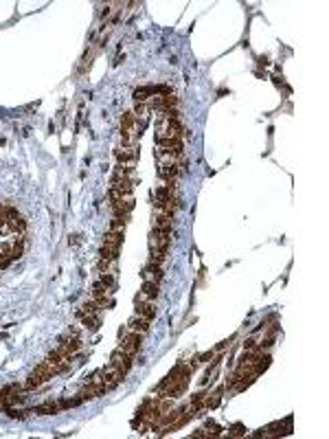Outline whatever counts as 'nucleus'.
Wrapping results in <instances>:
<instances>
[{
	"instance_id": "14",
	"label": "nucleus",
	"mask_w": 329,
	"mask_h": 439,
	"mask_svg": "<svg viewBox=\"0 0 329 439\" xmlns=\"http://www.w3.org/2000/svg\"><path fill=\"white\" fill-rule=\"evenodd\" d=\"M158 292H160V284H156V281H145V284H143L141 294L145 299H156Z\"/></svg>"
},
{
	"instance_id": "11",
	"label": "nucleus",
	"mask_w": 329,
	"mask_h": 439,
	"mask_svg": "<svg viewBox=\"0 0 329 439\" xmlns=\"http://www.w3.org/2000/svg\"><path fill=\"white\" fill-rule=\"evenodd\" d=\"M117 158H119V165H132V160L136 158V145L134 147L123 145L121 149H117Z\"/></svg>"
},
{
	"instance_id": "6",
	"label": "nucleus",
	"mask_w": 329,
	"mask_h": 439,
	"mask_svg": "<svg viewBox=\"0 0 329 439\" xmlns=\"http://www.w3.org/2000/svg\"><path fill=\"white\" fill-rule=\"evenodd\" d=\"M79 347H81V340L77 338L75 334H70V336H66V338L59 340V345L55 347V349H57L59 354H62L64 358H70L77 349H79Z\"/></svg>"
},
{
	"instance_id": "1",
	"label": "nucleus",
	"mask_w": 329,
	"mask_h": 439,
	"mask_svg": "<svg viewBox=\"0 0 329 439\" xmlns=\"http://www.w3.org/2000/svg\"><path fill=\"white\" fill-rule=\"evenodd\" d=\"M189 374H191L189 367H176V369L165 378V382L158 387V398H169V400L178 398V395L187 389Z\"/></svg>"
},
{
	"instance_id": "5",
	"label": "nucleus",
	"mask_w": 329,
	"mask_h": 439,
	"mask_svg": "<svg viewBox=\"0 0 329 439\" xmlns=\"http://www.w3.org/2000/svg\"><path fill=\"white\" fill-rule=\"evenodd\" d=\"M169 244H171V231H158V228H154V233L149 235V248L167 252Z\"/></svg>"
},
{
	"instance_id": "18",
	"label": "nucleus",
	"mask_w": 329,
	"mask_h": 439,
	"mask_svg": "<svg viewBox=\"0 0 329 439\" xmlns=\"http://www.w3.org/2000/svg\"><path fill=\"white\" fill-rule=\"evenodd\" d=\"M125 224H128V215H115L110 222V231H119L123 233L125 231Z\"/></svg>"
},
{
	"instance_id": "3",
	"label": "nucleus",
	"mask_w": 329,
	"mask_h": 439,
	"mask_svg": "<svg viewBox=\"0 0 329 439\" xmlns=\"http://www.w3.org/2000/svg\"><path fill=\"white\" fill-rule=\"evenodd\" d=\"M123 380H125V374H123V371H119L115 365H107V367L101 369V382H103V387L107 391H112L115 387H119Z\"/></svg>"
},
{
	"instance_id": "16",
	"label": "nucleus",
	"mask_w": 329,
	"mask_h": 439,
	"mask_svg": "<svg viewBox=\"0 0 329 439\" xmlns=\"http://www.w3.org/2000/svg\"><path fill=\"white\" fill-rule=\"evenodd\" d=\"M222 391H224V389H217L213 395H211V393H206L204 408H208V411H211V408H215V406H217V404H220V400H222Z\"/></svg>"
},
{
	"instance_id": "7",
	"label": "nucleus",
	"mask_w": 329,
	"mask_h": 439,
	"mask_svg": "<svg viewBox=\"0 0 329 439\" xmlns=\"http://www.w3.org/2000/svg\"><path fill=\"white\" fill-rule=\"evenodd\" d=\"M132 356H128L125 352H121V349H117L115 354L110 356V365H115L119 371H123L125 376H128V371H130V367H132Z\"/></svg>"
},
{
	"instance_id": "15",
	"label": "nucleus",
	"mask_w": 329,
	"mask_h": 439,
	"mask_svg": "<svg viewBox=\"0 0 329 439\" xmlns=\"http://www.w3.org/2000/svg\"><path fill=\"white\" fill-rule=\"evenodd\" d=\"M117 257H119V248H117V246L103 244V248H101V259H103V261H115Z\"/></svg>"
},
{
	"instance_id": "9",
	"label": "nucleus",
	"mask_w": 329,
	"mask_h": 439,
	"mask_svg": "<svg viewBox=\"0 0 329 439\" xmlns=\"http://www.w3.org/2000/svg\"><path fill=\"white\" fill-rule=\"evenodd\" d=\"M158 176H160V180H165V185H176L180 171H178V165H160Z\"/></svg>"
},
{
	"instance_id": "4",
	"label": "nucleus",
	"mask_w": 329,
	"mask_h": 439,
	"mask_svg": "<svg viewBox=\"0 0 329 439\" xmlns=\"http://www.w3.org/2000/svg\"><path fill=\"white\" fill-rule=\"evenodd\" d=\"M141 342H143V334H136V332H128L123 336V340H121V345H119V349L121 352H125L128 356H132L134 358L136 354L141 352Z\"/></svg>"
},
{
	"instance_id": "17",
	"label": "nucleus",
	"mask_w": 329,
	"mask_h": 439,
	"mask_svg": "<svg viewBox=\"0 0 329 439\" xmlns=\"http://www.w3.org/2000/svg\"><path fill=\"white\" fill-rule=\"evenodd\" d=\"M121 242H123V233H119V231H107L105 233V242L103 244H107V246H121Z\"/></svg>"
},
{
	"instance_id": "8",
	"label": "nucleus",
	"mask_w": 329,
	"mask_h": 439,
	"mask_svg": "<svg viewBox=\"0 0 329 439\" xmlns=\"http://www.w3.org/2000/svg\"><path fill=\"white\" fill-rule=\"evenodd\" d=\"M128 332H136V334H143V336H145V334L149 332V318L141 316V314L132 316L130 321H128Z\"/></svg>"
},
{
	"instance_id": "19",
	"label": "nucleus",
	"mask_w": 329,
	"mask_h": 439,
	"mask_svg": "<svg viewBox=\"0 0 329 439\" xmlns=\"http://www.w3.org/2000/svg\"><path fill=\"white\" fill-rule=\"evenodd\" d=\"M57 411H62L57 402H44L42 406L35 408V413H38V415H49V413H57Z\"/></svg>"
},
{
	"instance_id": "12",
	"label": "nucleus",
	"mask_w": 329,
	"mask_h": 439,
	"mask_svg": "<svg viewBox=\"0 0 329 439\" xmlns=\"http://www.w3.org/2000/svg\"><path fill=\"white\" fill-rule=\"evenodd\" d=\"M136 314H141V316H145V318L152 321V318L158 314V308L154 303H147L145 299H143V301H139V305H136Z\"/></svg>"
},
{
	"instance_id": "10",
	"label": "nucleus",
	"mask_w": 329,
	"mask_h": 439,
	"mask_svg": "<svg viewBox=\"0 0 329 439\" xmlns=\"http://www.w3.org/2000/svg\"><path fill=\"white\" fill-rule=\"evenodd\" d=\"M154 226L158 228V231H171L173 228V220H171V215L169 213H165V211H156V218H154Z\"/></svg>"
},
{
	"instance_id": "13",
	"label": "nucleus",
	"mask_w": 329,
	"mask_h": 439,
	"mask_svg": "<svg viewBox=\"0 0 329 439\" xmlns=\"http://www.w3.org/2000/svg\"><path fill=\"white\" fill-rule=\"evenodd\" d=\"M143 279L145 281H156L160 284V279H163V268L158 266V264H149L145 268V273H143Z\"/></svg>"
},
{
	"instance_id": "2",
	"label": "nucleus",
	"mask_w": 329,
	"mask_h": 439,
	"mask_svg": "<svg viewBox=\"0 0 329 439\" xmlns=\"http://www.w3.org/2000/svg\"><path fill=\"white\" fill-rule=\"evenodd\" d=\"M53 376H57V374H55V367H53L49 360H44V363H40V365L33 369V374L29 376L27 387H29V389H35V387H40V384L49 382Z\"/></svg>"
}]
</instances>
